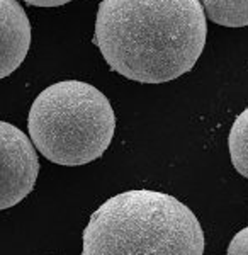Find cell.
Returning <instances> with one entry per match:
<instances>
[{
  "mask_svg": "<svg viewBox=\"0 0 248 255\" xmlns=\"http://www.w3.org/2000/svg\"><path fill=\"white\" fill-rule=\"evenodd\" d=\"M208 36L199 0H102L96 44L114 72L163 84L191 72Z\"/></svg>",
  "mask_w": 248,
  "mask_h": 255,
  "instance_id": "1",
  "label": "cell"
},
{
  "mask_svg": "<svg viewBox=\"0 0 248 255\" xmlns=\"http://www.w3.org/2000/svg\"><path fill=\"white\" fill-rule=\"evenodd\" d=\"M196 215L165 192L134 189L107 199L84 230L82 255H202Z\"/></svg>",
  "mask_w": 248,
  "mask_h": 255,
  "instance_id": "2",
  "label": "cell"
},
{
  "mask_svg": "<svg viewBox=\"0 0 248 255\" xmlns=\"http://www.w3.org/2000/svg\"><path fill=\"white\" fill-rule=\"evenodd\" d=\"M32 145L58 165H85L101 158L116 131L109 99L94 85L63 80L34 99L27 119Z\"/></svg>",
  "mask_w": 248,
  "mask_h": 255,
  "instance_id": "3",
  "label": "cell"
},
{
  "mask_svg": "<svg viewBox=\"0 0 248 255\" xmlns=\"http://www.w3.org/2000/svg\"><path fill=\"white\" fill-rule=\"evenodd\" d=\"M39 160L24 131L0 121V211L19 204L34 189Z\"/></svg>",
  "mask_w": 248,
  "mask_h": 255,
  "instance_id": "4",
  "label": "cell"
},
{
  "mask_svg": "<svg viewBox=\"0 0 248 255\" xmlns=\"http://www.w3.org/2000/svg\"><path fill=\"white\" fill-rule=\"evenodd\" d=\"M31 46V24L17 0H0V80L15 72Z\"/></svg>",
  "mask_w": 248,
  "mask_h": 255,
  "instance_id": "5",
  "label": "cell"
},
{
  "mask_svg": "<svg viewBox=\"0 0 248 255\" xmlns=\"http://www.w3.org/2000/svg\"><path fill=\"white\" fill-rule=\"evenodd\" d=\"M204 14L225 27L248 26V0H199Z\"/></svg>",
  "mask_w": 248,
  "mask_h": 255,
  "instance_id": "6",
  "label": "cell"
},
{
  "mask_svg": "<svg viewBox=\"0 0 248 255\" xmlns=\"http://www.w3.org/2000/svg\"><path fill=\"white\" fill-rule=\"evenodd\" d=\"M230 157L238 174L248 179V108L235 119L230 136Z\"/></svg>",
  "mask_w": 248,
  "mask_h": 255,
  "instance_id": "7",
  "label": "cell"
},
{
  "mask_svg": "<svg viewBox=\"0 0 248 255\" xmlns=\"http://www.w3.org/2000/svg\"><path fill=\"white\" fill-rule=\"evenodd\" d=\"M228 255H248V226L240 230L230 242Z\"/></svg>",
  "mask_w": 248,
  "mask_h": 255,
  "instance_id": "8",
  "label": "cell"
},
{
  "mask_svg": "<svg viewBox=\"0 0 248 255\" xmlns=\"http://www.w3.org/2000/svg\"><path fill=\"white\" fill-rule=\"evenodd\" d=\"M29 5H36V7H60L65 3L72 2V0H24Z\"/></svg>",
  "mask_w": 248,
  "mask_h": 255,
  "instance_id": "9",
  "label": "cell"
}]
</instances>
